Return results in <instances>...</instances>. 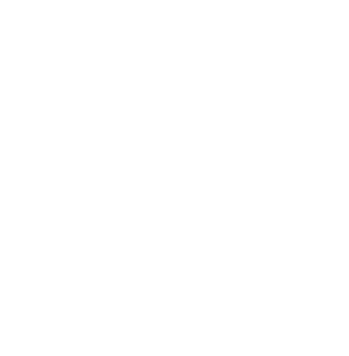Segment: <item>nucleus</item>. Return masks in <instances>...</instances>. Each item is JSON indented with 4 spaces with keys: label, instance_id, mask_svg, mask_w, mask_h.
<instances>
[]
</instances>
